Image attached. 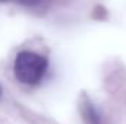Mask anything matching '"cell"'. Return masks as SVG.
I'll return each instance as SVG.
<instances>
[{
    "instance_id": "1",
    "label": "cell",
    "mask_w": 126,
    "mask_h": 124,
    "mask_svg": "<svg viewBox=\"0 0 126 124\" xmlns=\"http://www.w3.org/2000/svg\"><path fill=\"white\" fill-rule=\"evenodd\" d=\"M48 70L47 57L30 50H22L13 60V76L25 86H37L43 82Z\"/></svg>"
},
{
    "instance_id": "2",
    "label": "cell",
    "mask_w": 126,
    "mask_h": 124,
    "mask_svg": "<svg viewBox=\"0 0 126 124\" xmlns=\"http://www.w3.org/2000/svg\"><path fill=\"white\" fill-rule=\"evenodd\" d=\"M81 112H82V118L85 124H103V115L100 110L90 99L84 101V104L81 105Z\"/></svg>"
},
{
    "instance_id": "3",
    "label": "cell",
    "mask_w": 126,
    "mask_h": 124,
    "mask_svg": "<svg viewBox=\"0 0 126 124\" xmlns=\"http://www.w3.org/2000/svg\"><path fill=\"white\" fill-rule=\"evenodd\" d=\"M18 3H21V4H24V6H37V4H40L43 0H16Z\"/></svg>"
},
{
    "instance_id": "4",
    "label": "cell",
    "mask_w": 126,
    "mask_h": 124,
    "mask_svg": "<svg viewBox=\"0 0 126 124\" xmlns=\"http://www.w3.org/2000/svg\"><path fill=\"white\" fill-rule=\"evenodd\" d=\"M0 95H1V86H0Z\"/></svg>"
},
{
    "instance_id": "5",
    "label": "cell",
    "mask_w": 126,
    "mask_h": 124,
    "mask_svg": "<svg viewBox=\"0 0 126 124\" xmlns=\"http://www.w3.org/2000/svg\"><path fill=\"white\" fill-rule=\"evenodd\" d=\"M0 1H7V0H0Z\"/></svg>"
}]
</instances>
